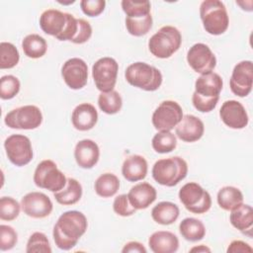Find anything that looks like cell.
Instances as JSON below:
<instances>
[{"label": "cell", "mask_w": 253, "mask_h": 253, "mask_svg": "<svg viewBox=\"0 0 253 253\" xmlns=\"http://www.w3.org/2000/svg\"><path fill=\"white\" fill-rule=\"evenodd\" d=\"M87 227V218L81 211H67L63 212L52 229V236L56 247L65 251L70 250L86 232Z\"/></svg>", "instance_id": "1"}, {"label": "cell", "mask_w": 253, "mask_h": 253, "mask_svg": "<svg viewBox=\"0 0 253 253\" xmlns=\"http://www.w3.org/2000/svg\"><path fill=\"white\" fill-rule=\"evenodd\" d=\"M40 27L46 35L55 37L58 41H72L78 29L77 19L59 10L48 9L40 17Z\"/></svg>", "instance_id": "2"}, {"label": "cell", "mask_w": 253, "mask_h": 253, "mask_svg": "<svg viewBox=\"0 0 253 253\" xmlns=\"http://www.w3.org/2000/svg\"><path fill=\"white\" fill-rule=\"evenodd\" d=\"M152 178L160 185L174 187L188 174L187 162L179 156L157 160L151 170Z\"/></svg>", "instance_id": "3"}, {"label": "cell", "mask_w": 253, "mask_h": 253, "mask_svg": "<svg viewBox=\"0 0 253 253\" xmlns=\"http://www.w3.org/2000/svg\"><path fill=\"white\" fill-rule=\"evenodd\" d=\"M125 78L129 85L149 92L156 91L163 80L158 68L142 61L129 64L126 69Z\"/></svg>", "instance_id": "4"}, {"label": "cell", "mask_w": 253, "mask_h": 253, "mask_svg": "<svg viewBox=\"0 0 253 253\" xmlns=\"http://www.w3.org/2000/svg\"><path fill=\"white\" fill-rule=\"evenodd\" d=\"M200 17L206 32L212 36L223 34L229 25L227 10L219 0L203 1L200 6Z\"/></svg>", "instance_id": "5"}, {"label": "cell", "mask_w": 253, "mask_h": 253, "mask_svg": "<svg viewBox=\"0 0 253 253\" xmlns=\"http://www.w3.org/2000/svg\"><path fill=\"white\" fill-rule=\"evenodd\" d=\"M182 35L173 26L161 27L148 41V49L157 58H169L181 46Z\"/></svg>", "instance_id": "6"}, {"label": "cell", "mask_w": 253, "mask_h": 253, "mask_svg": "<svg viewBox=\"0 0 253 253\" xmlns=\"http://www.w3.org/2000/svg\"><path fill=\"white\" fill-rule=\"evenodd\" d=\"M178 196L186 210L196 214L206 213L211 207L210 193L196 182H189L182 186Z\"/></svg>", "instance_id": "7"}, {"label": "cell", "mask_w": 253, "mask_h": 253, "mask_svg": "<svg viewBox=\"0 0 253 253\" xmlns=\"http://www.w3.org/2000/svg\"><path fill=\"white\" fill-rule=\"evenodd\" d=\"M65 175L57 168L55 162L45 159L40 162L34 173V183L37 187L52 193L62 190L66 185Z\"/></svg>", "instance_id": "8"}, {"label": "cell", "mask_w": 253, "mask_h": 253, "mask_svg": "<svg viewBox=\"0 0 253 253\" xmlns=\"http://www.w3.org/2000/svg\"><path fill=\"white\" fill-rule=\"evenodd\" d=\"M5 125L15 129H35L42 123V114L39 107L26 105L10 111L4 118Z\"/></svg>", "instance_id": "9"}, {"label": "cell", "mask_w": 253, "mask_h": 253, "mask_svg": "<svg viewBox=\"0 0 253 253\" xmlns=\"http://www.w3.org/2000/svg\"><path fill=\"white\" fill-rule=\"evenodd\" d=\"M119 64L113 57L99 58L92 66V77L96 88L101 92L114 90L117 83Z\"/></svg>", "instance_id": "10"}, {"label": "cell", "mask_w": 253, "mask_h": 253, "mask_svg": "<svg viewBox=\"0 0 253 253\" xmlns=\"http://www.w3.org/2000/svg\"><path fill=\"white\" fill-rule=\"evenodd\" d=\"M183 116V110L177 102L166 100L154 110L151 122L158 131H171L180 123Z\"/></svg>", "instance_id": "11"}, {"label": "cell", "mask_w": 253, "mask_h": 253, "mask_svg": "<svg viewBox=\"0 0 253 253\" xmlns=\"http://www.w3.org/2000/svg\"><path fill=\"white\" fill-rule=\"evenodd\" d=\"M6 155L9 161L18 166H25L29 164L34 156L31 140L24 134H12L4 141Z\"/></svg>", "instance_id": "12"}, {"label": "cell", "mask_w": 253, "mask_h": 253, "mask_svg": "<svg viewBox=\"0 0 253 253\" xmlns=\"http://www.w3.org/2000/svg\"><path fill=\"white\" fill-rule=\"evenodd\" d=\"M187 62L197 73L211 72L216 65V57L211 49L203 42L192 45L187 52Z\"/></svg>", "instance_id": "13"}, {"label": "cell", "mask_w": 253, "mask_h": 253, "mask_svg": "<svg viewBox=\"0 0 253 253\" xmlns=\"http://www.w3.org/2000/svg\"><path fill=\"white\" fill-rule=\"evenodd\" d=\"M253 86V63L251 60L238 62L231 73L229 87L231 92L238 97H246Z\"/></svg>", "instance_id": "14"}, {"label": "cell", "mask_w": 253, "mask_h": 253, "mask_svg": "<svg viewBox=\"0 0 253 253\" xmlns=\"http://www.w3.org/2000/svg\"><path fill=\"white\" fill-rule=\"evenodd\" d=\"M61 76L70 89H82L88 81L87 63L79 57L69 58L61 67Z\"/></svg>", "instance_id": "15"}, {"label": "cell", "mask_w": 253, "mask_h": 253, "mask_svg": "<svg viewBox=\"0 0 253 253\" xmlns=\"http://www.w3.org/2000/svg\"><path fill=\"white\" fill-rule=\"evenodd\" d=\"M21 207L28 216L33 218H44L53 209L51 200L42 192H31L21 200Z\"/></svg>", "instance_id": "16"}, {"label": "cell", "mask_w": 253, "mask_h": 253, "mask_svg": "<svg viewBox=\"0 0 253 253\" xmlns=\"http://www.w3.org/2000/svg\"><path fill=\"white\" fill-rule=\"evenodd\" d=\"M219 117L226 126L233 129H242L249 122L244 106L236 100L225 101L220 107Z\"/></svg>", "instance_id": "17"}, {"label": "cell", "mask_w": 253, "mask_h": 253, "mask_svg": "<svg viewBox=\"0 0 253 253\" xmlns=\"http://www.w3.org/2000/svg\"><path fill=\"white\" fill-rule=\"evenodd\" d=\"M205 132V125L201 119L194 115L183 116L175 127V135L185 142H195L202 138Z\"/></svg>", "instance_id": "18"}, {"label": "cell", "mask_w": 253, "mask_h": 253, "mask_svg": "<svg viewBox=\"0 0 253 253\" xmlns=\"http://www.w3.org/2000/svg\"><path fill=\"white\" fill-rule=\"evenodd\" d=\"M100 148L92 139L78 141L74 148V158L77 165L83 169L93 168L99 161Z\"/></svg>", "instance_id": "19"}, {"label": "cell", "mask_w": 253, "mask_h": 253, "mask_svg": "<svg viewBox=\"0 0 253 253\" xmlns=\"http://www.w3.org/2000/svg\"><path fill=\"white\" fill-rule=\"evenodd\" d=\"M98 122V112L90 103H82L74 108L71 114L72 126L80 131L92 129Z\"/></svg>", "instance_id": "20"}, {"label": "cell", "mask_w": 253, "mask_h": 253, "mask_svg": "<svg viewBox=\"0 0 253 253\" xmlns=\"http://www.w3.org/2000/svg\"><path fill=\"white\" fill-rule=\"evenodd\" d=\"M223 87V81L219 74L215 72H209L201 74L195 82V93L203 98H215Z\"/></svg>", "instance_id": "21"}, {"label": "cell", "mask_w": 253, "mask_h": 253, "mask_svg": "<svg viewBox=\"0 0 253 253\" xmlns=\"http://www.w3.org/2000/svg\"><path fill=\"white\" fill-rule=\"evenodd\" d=\"M131 206L137 210H145L154 203L157 197L156 189L146 182H141L130 188L127 194Z\"/></svg>", "instance_id": "22"}, {"label": "cell", "mask_w": 253, "mask_h": 253, "mask_svg": "<svg viewBox=\"0 0 253 253\" xmlns=\"http://www.w3.org/2000/svg\"><path fill=\"white\" fill-rule=\"evenodd\" d=\"M148 171L146 159L138 154H133L125 159L122 166V174L128 182H137L143 180Z\"/></svg>", "instance_id": "23"}, {"label": "cell", "mask_w": 253, "mask_h": 253, "mask_svg": "<svg viewBox=\"0 0 253 253\" xmlns=\"http://www.w3.org/2000/svg\"><path fill=\"white\" fill-rule=\"evenodd\" d=\"M148 245L154 253H174L179 248V239L173 232L159 230L149 236Z\"/></svg>", "instance_id": "24"}, {"label": "cell", "mask_w": 253, "mask_h": 253, "mask_svg": "<svg viewBox=\"0 0 253 253\" xmlns=\"http://www.w3.org/2000/svg\"><path fill=\"white\" fill-rule=\"evenodd\" d=\"M180 214L178 206L171 202H160L151 210L152 219L161 225H170L174 223Z\"/></svg>", "instance_id": "25"}, {"label": "cell", "mask_w": 253, "mask_h": 253, "mask_svg": "<svg viewBox=\"0 0 253 253\" xmlns=\"http://www.w3.org/2000/svg\"><path fill=\"white\" fill-rule=\"evenodd\" d=\"M82 186L81 184L74 178H68L65 187L53 193V197L55 201L63 206H71L78 203L82 197Z\"/></svg>", "instance_id": "26"}, {"label": "cell", "mask_w": 253, "mask_h": 253, "mask_svg": "<svg viewBox=\"0 0 253 253\" xmlns=\"http://www.w3.org/2000/svg\"><path fill=\"white\" fill-rule=\"evenodd\" d=\"M230 211L229 221L233 227L243 233L246 230H251L250 228L253 224V210L251 206L241 204Z\"/></svg>", "instance_id": "27"}, {"label": "cell", "mask_w": 253, "mask_h": 253, "mask_svg": "<svg viewBox=\"0 0 253 253\" xmlns=\"http://www.w3.org/2000/svg\"><path fill=\"white\" fill-rule=\"evenodd\" d=\"M182 237L191 242L202 240L206 235L205 224L195 217H186L179 224Z\"/></svg>", "instance_id": "28"}, {"label": "cell", "mask_w": 253, "mask_h": 253, "mask_svg": "<svg viewBox=\"0 0 253 253\" xmlns=\"http://www.w3.org/2000/svg\"><path fill=\"white\" fill-rule=\"evenodd\" d=\"M217 204L224 211H232L243 204L242 192L233 186L222 187L217 193Z\"/></svg>", "instance_id": "29"}, {"label": "cell", "mask_w": 253, "mask_h": 253, "mask_svg": "<svg viewBox=\"0 0 253 253\" xmlns=\"http://www.w3.org/2000/svg\"><path fill=\"white\" fill-rule=\"evenodd\" d=\"M22 48L26 56L29 58L42 57L47 50L45 40L38 34H31L22 41Z\"/></svg>", "instance_id": "30"}, {"label": "cell", "mask_w": 253, "mask_h": 253, "mask_svg": "<svg viewBox=\"0 0 253 253\" xmlns=\"http://www.w3.org/2000/svg\"><path fill=\"white\" fill-rule=\"evenodd\" d=\"M94 189L96 194L102 198L113 197L120 189V180L113 173H104L96 179Z\"/></svg>", "instance_id": "31"}, {"label": "cell", "mask_w": 253, "mask_h": 253, "mask_svg": "<svg viewBox=\"0 0 253 253\" xmlns=\"http://www.w3.org/2000/svg\"><path fill=\"white\" fill-rule=\"evenodd\" d=\"M98 106L102 112L108 115L119 113L123 106V99L116 90L110 92H101L98 97Z\"/></svg>", "instance_id": "32"}, {"label": "cell", "mask_w": 253, "mask_h": 253, "mask_svg": "<svg viewBox=\"0 0 253 253\" xmlns=\"http://www.w3.org/2000/svg\"><path fill=\"white\" fill-rule=\"evenodd\" d=\"M152 148L157 153H169L177 146V137L171 131H158L151 140Z\"/></svg>", "instance_id": "33"}, {"label": "cell", "mask_w": 253, "mask_h": 253, "mask_svg": "<svg viewBox=\"0 0 253 253\" xmlns=\"http://www.w3.org/2000/svg\"><path fill=\"white\" fill-rule=\"evenodd\" d=\"M126 28L129 35L134 37H142L146 35L152 28L151 14L139 18L126 17Z\"/></svg>", "instance_id": "34"}, {"label": "cell", "mask_w": 253, "mask_h": 253, "mask_svg": "<svg viewBox=\"0 0 253 253\" xmlns=\"http://www.w3.org/2000/svg\"><path fill=\"white\" fill-rule=\"evenodd\" d=\"M20 60V53L17 47L7 42L0 43V68L11 69L15 67Z\"/></svg>", "instance_id": "35"}, {"label": "cell", "mask_w": 253, "mask_h": 253, "mask_svg": "<svg viewBox=\"0 0 253 253\" xmlns=\"http://www.w3.org/2000/svg\"><path fill=\"white\" fill-rule=\"evenodd\" d=\"M121 5L126 17L129 18H139L150 14L151 4L149 1L123 0Z\"/></svg>", "instance_id": "36"}, {"label": "cell", "mask_w": 253, "mask_h": 253, "mask_svg": "<svg viewBox=\"0 0 253 253\" xmlns=\"http://www.w3.org/2000/svg\"><path fill=\"white\" fill-rule=\"evenodd\" d=\"M27 253H50L51 247L46 235L42 232H34L27 242Z\"/></svg>", "instance_id": "37"}, {"label": "cell", "mask_w": 253, "mask_h": 253, "mask_svg": "<svg viewBox=\"0 0 253 253\" xmlns=\"http://www.w3.org/2000/svg\"><path fill=\"white\" fill-rule=\"evenodd\" d=\"M20 80L14 75H4L0 79V98L2 100L13 99L20 91Z\"/></svg>", "instance_id": "38"}, {"label": "cell", "mask_w": 253, "mask_h": 253, "mask_svg": "<svg viewBox=\"0 0 253 253\" xmlns=\"http://www.w3.org/2000/svg\"><path fill=\"white\" fill-rule=\"evenodd\" d=\"M21 205L12 197H2L0 199V218L2 220H14L20 214Z\"/></svg>", "instance_id": "39"}, {"label": "cell", "mask_w": 253, "mask_h": 253, "mask_svg": "<svg viewBox=\"0 0 253 253\" xmlns=\"http://www.w3.org/2000/svg\"><path fill=\"white\" fill-rule=\"evenodd\" d=\"M18 242V233L10 225H0V249L1 251L11 250Z\"/></svg>", "instance_id": "40"}, {"label": "cell", "mask_w": 253, "mask_h": 253, "mask_svg": "<svg viewBox=\"0 0 253 253\" xmlns=\"http://www.w3.org/2000/svg\"><path fill=\"white\" fill-rule=\"evenodd\" d=\"M113 210L114 211L121 216L126 217L130 216L135 213L136 210L131 206L127 195L122 194L115 198L113 203Z\"/></svg>", "instance_id": "41"}, {"label": "cell", "mask_w": 253, "mask_h": 253, "mask_svg": "<svg viewBox=\"0 0 253 253\" xmlns=\"http://www.w3.org/2000/svg\"><path fill=\"white\" fill-rule=\"evenodd\" d=\"M82 12L89 17H97L103 13L106 7L105 0H82L80 1Z\"/></svg>", "instance_id": "42"}, {"label": "cell", "mask_w": 253, "mask_h": 253, "mask_svg": "<svg viewBox=\"0 0 253 253\" xmlns=\"http://www.w3.org/2000/svg\"><path fill=\"white\" fill-rule=\"evenodd\" d=\"M219 100V97L215 98H203L197 95L195 92L192 96V103L193 106L201 113H210L211 112L217 105V102Z\"/></svg>", "instance_id": "43"}, {"label": "cell", "mask_w": 253, "mask_h": 253, "mask_svg": "<svg viewBox=\"0 0 253 253\" xmlns=\"http://www.w3.org/2000/svg\"><path fill=\"white\" fill-rule=\"evenodd\" d=\"M78 29L75 37L71 41L73 43L81 44L88 42L92 36V27L89 22L84 19H77Z\"/></svg>", "instance_id": "44"}, {"label": "cell", "mask_w": 253, "mask_h": 253, "mask_svg": "<svg viewBox=\"0 0 253 253\" xmlns=\"http://www.w3.org/2000/svg\"><path fill=\"white\" fill-rule=\"evenodd\" d=\"M252 251H253L252 247L248 243H246L242 240H233V241H231L230 244L227 247V250H226L227 253H238V252H240V253H247V252L251 253Z\"/></svg>", "instance_id": "45"}, {"label": "cell", "mask_w": 253, "mask_h": 253, "mask_svg": "<svg viewBox=\"0 0 253 253\" xmlns=\"http://www.w3.org/2000/svg\"><path fill=\"white\" fill-rule=\"evenodd\" d=\"M123 253H146L147 250L144 247V245L138 241H129L125 244V246L122 249Z\"/></svg>", "instance_id": "46"}, {"label": "cell", "mask_w": 253, "mask_h": 253, "mask_svg": "<svg viewBox=\"0 0 253 253\" xmlns=\"http://www.w3.org/2000/svg\"><path fill=\"white\" fill-rule=\"evenodd\" d=\"M211 248H209L206 245H199V246H195V247L190 249V252H198V253H200V252H211Z\"/></svg>", "instance_id": "47"}]
</instances>
